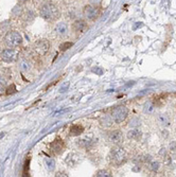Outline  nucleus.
<instances>
[{
	"label": "nucleus",
	"instance_id": "f257e3e1",
	"mask_svg": "<svg viewBox=\"0 0 176 177\" xmlns=\"http://www.w3.org/2000/svg\"><path fill=\"white\" fill-rule=\"evenodd\" d=\"M39 14L40 16L47 21H55L59 18L61 13L57 7L52 2H46L41 5L40 10H39Z\"/></svg>",
	"mask_w": 176,
	"mask_h": 177
},
{
	"label": "nucleus",
	"instance_id": "f03ea898",
	"mask_svg": "<svg viewBox=\"0 0 176 177\" xmlns=\"http://www.w3.org/2000/svg\"><path fill=\"white\" fill-rule=\"evenodd\" d=\"M110 160L116 166H120V164L124 163L126 160V152L123 147L116 146L113 147L110 152Z\"/></svg>",
	"mask_w": 176,
	"mask_h": 177
},
{
	"label": "nucleus",
	"instance_id": "7ed1b4c3",
	"mask_svg": "<svg viewBox=\"0 0 176 177\" xmlns=\"http://www.w3.org/2000/svg\"><path fill=\"white\" fill-rule=\"evenodd\" d=\"M5 41L9 47L15 48L21 45L22 36L20 35V33L17 32V31H10V32L5 35Z\"/></svg>",
	"mask_w": 176,
	"mask_h": 177
},
{
	"label": "nucleus",
	"instance_id": "20e7f679",
	"mask_svg": "<svg viewBox=\"0 0 176 177\" xmlns=\"http://www.w3.org/2000/svg\"><path fill=\"white\" fill-rule=\"evenodd\" d=\"M127 114H128L127 108H126L124 105H119V106H117V107L114 108L111 117H113V120L116 122V123L120 124L127 118Z\"/></svg>",
	"mask_w": 176,
	"mask_h": 177
},
{
	"label": "nucleus",
	"instance_id": "39448f33",
	"mask_svg": "<svg viewBox=\"0 0 176 177\" xmlns=\"http://www.w3.org/2000/svg\"><path fill=\"white\" fill-rule=\"evenodd\" d=\"M0 58L5 63H13L17 61L18 52L14 49H5L3 51L0 52Z\"/></svg>",
	"mask_w": 176,
	"mask_h": 177
},
{
	"label": "nucleus",
	"instance_id": "423d86ee",
	"mask_svg": "<svg viewBox=\"0 0 176 177\" xmlns=\"http://www.w3.org/2000/svg\"><path fill=\"white\" fill-rule=\"evenodd\" d=\"M49 49H50V43L46 39L36 41L34 45V51L39 55H45L49 51Z\"/></svg>",
	"mask_w": 176,
	"mask_h": 177
},
{
	"label": "nucleus",
	"instance_id": "0eeeda50",
	"mask_svg": "<svg viewBox=\"0 0 176 177\" xmlns=\"http://www.w3.org/2000/svg\"><path fill=\"white\" fill-rule=\"evenodd\" d=\"M84 15L87 19L94 20L99 15V10L94 5H86L84 8Z\"/></svg>",
	"mask_w": 176,
	"mask_h": 177
},
{
	"label": "nucleus",
	"instance_id": "6e6552de",
	"mask_svg": "<svg viewBox=\"0 0 176 177\" xmlns=\"http://www.w3.org/2000/svg\"><path fill=\"white\" fill-rule=\"evenodd\" d=\"M108 140L110 142L115 143V144H119V143H121L123 141V134L119 130H111L108 134Z\"/></svg>",
	"mask_w": 176,
	"mask_h": 177
},
{
	"label": "nucleus",
	"instance_id": "1a4fd4ad",
	"mask_svg": "<svg viewBox=\"0 0 176 177\" xmlns=\"http://www.w3.org/2000/svg\"><path fill=\"white\" fill-rule=\"evenodd\" d=\"M73 30L76 31V32H85V31L87 30V28H88V26H87V24L85 22V20H75V21L73 22Z\"/></svg>",
	"mask_w": 176,
	"mask_h": 177
},
{
	"label": "nucleus",
	"instance_id": "9d476101",
	"mask_svg": "<svg viewBox=\"0 0 176 177\" xmlns=\"http://www.w3.org/2000/svg\"><path fill=\"white\" fill-rule=\"evenodd\" d=\"M55 32L59 35V36H65L68 34V26L66 22H59L55 26Z\"/></svg>",
	"mask_w": 176,
	"mask_h": 177
},
{
	"label": "nucleus",
	"instance_id": "9b49d317",
	"mask_svg": "<svg viewBox=\"0 0 176 177\" xmlns=\"http://www.w3.org/2000/svg\"><path fill=\"white\" fill-rule=\"evenodd\" d=\"M51 149H52V152L55 154H61L62 152L64 151V143L62 140L59 139H56L54 142L51 143Z\"/></svg>",
	"mask_w": 176,
	"mask_h": 177
},
{
	"label": "nucleus",
	"instance_id": "f8f14e48",
	"mask_svg": "<svg viewBox=\"0 0 176 177\" xmlns=\"http://www.w3.org/2000/svg\"><path fill=\"white\" fill-rule=\"evenodd\" d=\"M84 132V127L80 124H73L70 127V136H80L82 133Z\"/></svg>",
	"mask_w": 176,
	"mask_h": 177
},
{
	"label": "nucleus",
	"instance_id": "ddd939ff",
	"mask_svg": "<svg viewBox=\"0 0 176 177\" xmlns=\"http://www.w3.org/2000/svg\"><path fill=\"white\" fill-rule=\"evenodd\" d=\"M140 136H141V132L138 130H132L127 133V137L130 139H135V140H137V139L140 138Z\"/></svg>",
	"mask_w": 176,
	"mask_h": 177
},
{
	"label": "nucleus",
	"instance_id": "4468645a",
	"mask_svg": "<svg viewBox=\"0 0 176 177\" xmlns=\"http://www.w3.org/2000/svg\"><path fill=\"white\" fill-rule=\"evenodd\" d=\"M19 68H20V70H21V71H29V70L31 69V64L29 63L28 61L24 60V61L20 62Z\"/></svg>",
	"mask_w": 176,
	"mask_h": 177
},
{
	"label": "nucleus",
	"instance_id": "2eb2a0df",
	"mask_svg": "<svg viewBox=\"0 0 176 177\" xmlns=\"http://www.w3.org/2000/svg\"><path fill=\"white\" fill-rule=\"evenodd\" d=\"M94 176H97V177H110L111 173L108 172V171H106V170H100L96 173Z\"/></svg>",
	"mask_w": 176,
	"mask_h": 177
},
{
	"label": "nucleus",
	"instance_id": "dca6fc26",
	"mask_svg": "<svg viewBox=\"0 0 176 177\" xmlns=\"http://www.w3.org/2000/svg\"><path fill=\"white\" fill-rule=\"evenodd\" d=\"M159 122H160V124H162V125H169V123H170L169 118H168L165 114H160V116H159Z\"/></svg>",
	"mask_w": 176,
	"mask_h": 177
},
{
	"label": "nucleus",
	"instance_id": "f3484780",
	"mask_svg": "<svg viewBox=\"0 0 176 177\" xmlns=\"http://www.w3.org/2000/svg\"><path fill=\"white\" fill-rule=\"evenodd\" d=\"M72 46H73V43H70V41H66V43H63L61 46H59V49H61L62 51H66V50H68L69 48H71Z\"/></svg>",
	"mask_w": 176,
	"mask_h": 177
},
{
	"label": "nucleus",
	"instance_id": "a211bd4d",
	"mask_svg": "<svg viewBox=\"0 0 176 177\" xmlns=\"http://www.w3.org/2000/svg\"><path fill=\"white\" fill-rule=\"evenodd\" d=\"M45 161H46V164H47V166H48L49 170H50V171L53 170V168L55 166L54 160L51 159V158H46V159H45Z\"/></svg>",
	"mask_w": 176,
	"mask_h": 177
},
{
	"label": "nucleus",
	"instance_id": "6ab92c4d",
	"mask_svg": "<svg viewBox=\"0 0 176 177\" xmlns=\"http://www.w3.org/2000/svg\"><path fill=\"white\" fill-rule=\"evenodd\" d=\"M149 169H150L151 171H153V172H156V171H158V169H159V163L156 161L151 162L150 166H149Z\"/></svg>",
	"mask_w": 176,
	"mask_h": 177
},
{
	"label": "nucleus",
	"instance_id": "aec40b11",
	"mask_svg": "<svg viewBox=\"0 0 176 177\" xmlns=\"http://www.w3.org/2000/svg\"><path fill=\"white\" fill-rule=\"evenodd\" d=\"M15 92H17V90H16V87H15V85H11V86L9 87V88L5 90V93H7L8 95H13V93H15Z\"/></svg>",
	"mask_w": 176,
	"mask_h": 177
},
{
	"label": "nucleus",
	"instance_id": "412c9836",
	"mask_svg": "<svg viewBox=\"0 0 176 177\" xmlns=\"http://www.w3.org/2000/svg\"><path fill=\"white\" fill-rule=\"evenodd\" d=\"M29 164H30V158L26 160L24 162V176H28L29 174Z\"/></svg>",
	"mask_w": 176,
	"mask_h": 177
},
{
	"label": "nucleus",
	"instance_id": "4be33fe9",
	"mask_svg": "<svg viewBox=\"0 0 176 177\" xmlns=\"http://www.w3.org/2000/svg\"><path fill=\"white\" fill-rule=\"evenodd\" d=\"M68 87H69V83H65V85L62 86L61 89H59V92H65V91L68 89Z\"/></svg>",
	"mask_w": 176,
	"mask_h": 177
},
{
	"label": "nucleus",
	"instance_id": "5701e85b",
	"mask_svg": "<svg viewBox=\"0 0 176 177\" xmlns=\"http://www.w3.org/2000/svg\"><path fill=\"white\" fill-rule=\"evenodd\" d=\"M5 92V85L3 84H1L0 83V95H2L3 93Z\"/></svg>",
	"mask_w": 176,
	"mask_h": 177
},
{
	"label": "nucleus",
	"instance_id": "b1692460",
	"mask_svg": "<svg viewBox=\"0 0 176 177\" xmlns=\"http://www.w3.org/2000/svg\"><path fill=\"white\" fill-rule=\"evenodd\" d=\"M20 2H26V1H28V0H19Z\"/></svg>",
	"mask_w": 176,
	"mask_h": 177
},
{
	"label": "nucleus",
	"instance_id": "393cba45",
	"mask_svg": "<svg viewBox=\"0 0 176 177\" xmlns=\"http://www.w3.org/2000/svg\"><path fill=\"white\" fill-rule=\"evenodd\" d=\"M2 136H5V134H3V133H2V134H0V138H1Z\"/></svg>",
	"mask_w": 176,
	"mask_h": 177
}]
</instances>
